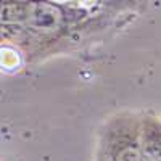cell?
I'll return each mask as SVG.
<instances>
[{"instance_id": "1", "label": "cell", "mask_w": 161, "mask_h": 161, "mask_svg": "<svg viewBox=\"0 0 161 161\" xmlns=\"http://www.w3.org/2000/svg\"><path fill=\"white\" fill-rule=\"evenodd\" d=\"M100 161H143L142 126L134 118H118L108 126Z\"/></svg>"}, {"instance_id": "2", "label": "cell", "mask_w": 161, "mask_h": 161, "mask_svg": "<svg viewBox=\"0 0 161 161\" xmlns=\"http://www.w3.org/2000/svg\"><path fill=\"white\" fill-rule=\"evenodd\" d=\"M63 11L53 3H32L26 28L37 34H52L61 28Z\"/></svg>"}, {"instance_id": "3", "label": "cell", "mask_w": 161, "mask_h": 161, "mask_svg": "<svg viewBox=\"0 0 161 161\" xmlns=\"http://www.w3.org/2000/svg\"><path fill=\"white\" fill-rule=\"evenodd\" d=\"M142 155L143 161H161V126L150 119L142 123Z\"/></svg>"}, {"instance_id": "4", "label": "cell", "mask_w": 161, "mask_h": 161, "mask_svg": "<svg viewBox=\"0 0 161 161\" xmlns=\"http://www.w3.org/2000/svg\"><path fill=\"white\" fill-rule=\"evenodd\" d=\"M32 3L26 2H5L2 5V21L5 24L26 23L29 18Z\"/></svg>"}]
</instances>
